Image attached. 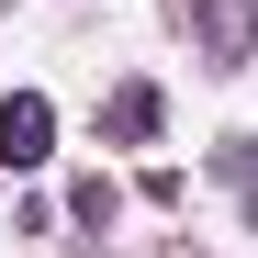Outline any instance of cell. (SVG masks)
Returning <instances> with one entry per match:
<instances>
[{
	"instance_id": "cell-1",
	"label": "cell",
	"mask_w": 258,
	"mask_h": 258,
	"mask_svg": "<svg viewBox=\"0 0 258 258\" xmlns=\"http://www.w3.org/2000/svg\"><path fill=\"white\" fill-rule=\"evenodd\" d=\"M56 157V101L45 90H12L0 101V168H45Z\"/></svg>"
},
{
	"instance_id": "cell-2",
	"label": "cell",
	"mask_w": 258,
	"mask_h": 258,
	"mask_svg": "<svg viewBox=\"0 0 258 258\" xmlns=\"http://www.w3.org/2000/svg\"><path fill=\"white\" fill-rule=\"evenodd\" d=\"M191 45L213 68H247L258 56V0H191Z\"/></svg>"
},
{
	"instance_id": "cell-3",
	"label": "cell",
	"mask_w": 258,
	"mask_h": 258,
	"mask_svg": "<svg viewBox=\"0 0 258 258\" xmlns=\"http://www.w3.org/2000/svg\"><path fill=\"white\" fill-rule=\"evenodd\" d=\"M157 123H168V101H157V79H123V90L101 101V135H112V146H146Z\"/></svg>"
},
{
	"instance_id": "cell-4",
	"label": "cell",
	"mask_w": 258,
	"mask_h": 258,
	"mask_svg": "<svg viewBox=\"0 0 258 258\" xmlns=\"http://www.w3.org/2000/svg\"><path fill=\"white\" fill-rule=\"evenodd\" d=\"M68 213H79V225H112L123 191H112V180H79V191H68Z\"/></svg>"
},
{
	"instance_id": "cell-5",
	"label": "cell",
	"mask_w": 258,
	"mask_h": 258,
	"mask_svg": "<svg viewBox=\"0 0 258 258\" xmlns=\"http://www.w3.org/2000/svg\"><path fill=\"white\" fill-rule=\"evenodd\" d=\"M247 213H258V202H247Z\"/></svg>"
}]
</instances>
